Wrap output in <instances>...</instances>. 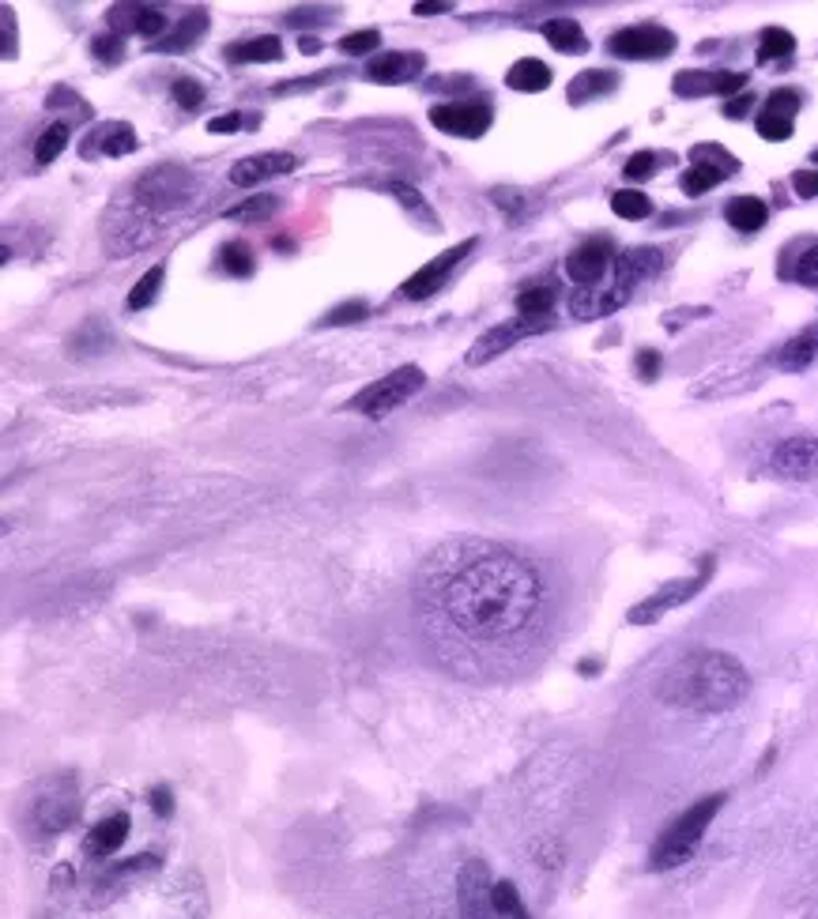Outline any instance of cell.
<instances>
[{"label":"cell","mask_w":818,"mask_h":919,"mask_svg":"<svg viewBox=\"0 0 818 919\" xmlns=\"http://www.w3.org/2000/svg\"><path fill=\"white\" fill-rule=\"evenodd\" d=\"M815 358H818V332L815 328H807V332L792 335L784 347H777L773 366L784 369V373H799V369H807Z\"/></svg>","instance_id":"cell-22"},{"label":"cell","mask_w":818,"mask_h":919,"mask_svg":"<svg viewBox=\"0 0 818 919\" xmlns=\"http://www.w3.org/2000/svg\"><path fill=\"white\" fill-rule=\"evenodd\" d=\"M657 155L652 151H637V155H630L626 159V167H623V174L630 177V182H645V177H652L657 174Z\"/></svg>","instance_id":"cell-46"},{"label":"cell","mask_w":818,"mask_h":919,"mask_svg":"<svg viewBox=\"0 0 818 919\" xmlns=\"http://www.w3.org/2000/svg\"><path fill=\"white\" fill-rule=\"evenodd\" d=\"M724 182V174H717V170H709V167H691L683 174V193L686 196H701V193H709L713 185H721Z\"/></svg>","instance_id":"cell-41"},{"label":"cell","mask_w":818,"mask_h":919,"mask_svg":"<svg viewBox=\"0 0 818 919\" xmlns=\"http://www.w3.org/2000/svg\"><path fill=\"white\" fill-rule=\"evenodd\" d=\"M724 799H728L724 792H713V795H706V799L694 802V807H686L683 814L657 836V844H652V851H649V871H675V867H683L686 859L698 851V844L706 841V829L713 825L717 814H721Z\"/></svg>","instance_id":"cell-3"},{"label":"cell","mask_w":818,"mask_h":919,"mask_svg":"<svg viewBox=\"0 0 818 919\" xmlns=\"http://www.w3.org/2000/svg\"><path fill=\"white\" fill-rule=\"evenodd\" d=\"M147 802H151V810H155L159 818H170V814H174V792H170L167 784H155L151 795H147Z\"/></svg>","instance_id":"cell-51"},{"label":"cell","mask_w":818,"mask_h":919,"mask_svg":"<svg viewBox=\"0 0 818 919\" xmlns=\"http://www.w3.org/2000/svg\"><path fill=\"white\" fill-rule=\"evenodd\" d=\"M792 188H796L804 200L818 196V170H796V174H792Z\"/></svg>","instance_id":"cell-53"},{"label":"cell","mask_w":818,"mask_h":919,"mask_svg":"<svg viewBox=\"0 0 818 919\" xmlns=\"http://www.w3.org/2000/svg\"><path fill=\"white\" fill-rule=\"evenodd\" d=\"M162 275H167V268L162 265H151L147 272L136 279V286L129 291V309H147L155 298H159V286H162Z\"/></svg>","instance_id":"cell-35"},{"label":"cell","mask_w":818,"mask_h":919,"mask_svg":"<svg viewBox=\"0 0 818 919\" xmlns=\"http://www.w3.org/2000/svg\"><path fill=\"white\" fill-rule=\"evenodd\" d=\"M724 219H728V226H735L740 234H755V230L766 226L770 208H766V200H758V196H735V200L724 208Z\"/></svg>","instance_id":"cell-25"},{"label":"cell","mask_w":818,"mask_h":919,"mask_svg":"<svg viewBox=\"0 0 818 919\" xmlns=\"http://www.w3.org/2000/svg\"><path fill=\"white\" fill-rule=\"evenodd\" d=\"M664 268V253L652 249V245H637V249H626L615 257V279L611 283L619 286L623 294H634V286L642 279H652Z\"/></svg>","instance_id":"cell-17"},{"label":"cell","mask_w":818,"mask_h":919,"mask_svg":"<svg viewBox=\"0 0 818 919\" xmlns=\"http://www.w3.org/2000/svg\"><path fill=\"white\" fill-rule=\"evenodd\" d=\"M129 814H110V818H102L95 829H87V836H84V851L91 859H110L113 851L125 844V836H129Z\"/></svg>","instance_id":"cell-21"},{"label":"cell","mask_w":818,"mask_h":919,"mask_svg":"<svg viewBox=\"0 0 818 919\" xmlns=\"http://www.w3.org/2000/svg\"><path fill=\"white\" fill-rule=\"evenodd\" d=\"M792 279H796V283H804V286H818V242L796 260V268H792Z\"/></svg>","instance_id":"cell-48"},{"label":"cell","mask_w":818,"mask_h":919,"mask_svg":"<svg viewBox=\"0 0 818 919\" xmlns=\"http://www.w3.org/2000/svg\"><path fill=\"white\" fill-rule=\"evenodd\" d=\"M419 603L445 641L476 652L521 645L544 622L547 588L528 557L487 539H445L419 569Z\"/></svg>","instance_id":"cell-1"},{"label":"cell","mask_w":818,"mask_h":919,"mask_svg":"<svg viewBox=\"0 0 818 919\" xmlns=\"http://www.w3.org/2000/svg\"><path fill=\"white\" fill-rule=\"evenodd\" d=\"M386 193L396 196V200L404 204V208L412 211V216L419 219V223L427 226V230L438 226V216H434V208H430V204L419 196V188H412V185H404V182H389V185H386Z\"/></svg>","instance_id":"cell-31"},{"label":"cell","mask_w":818,"mask_h":919,"mask_svg":"<svg viewBox=\"0 0 818 919\" xmlns=\"http://www.w3.org/2000/svg\"><path fill=\"white\" fill-rule=\"evenodd\" d=\"M554 328V317H513V321H502L476 340V347L468 351V366H487L490 358H498L502 351H510L513 343L532 340V335H544Z\"/></svg>","instance_id":"cell-9"},{"label":"cell","mask_w":818,"mask_h":919,"mask_svg":"<svg viewBox=\"0 0 818 919\" xmlns=\"http://www.w3.org/2000/svg\"><path fill=\"white\" fill-rule=\"evenodd\" d=\"M600 667H603V660H596V655H585V660L577 663L581 675H596V671H600Z\"/></svg>","instance_id":"cell-61"},{"label":"cell","mask_w":818,"mask_h":919,"mask_svg":"<svg viewBox=\"0 0 818 919\" xmlns=\"http://www.w3.org/2000/svg\"><path fill=\"white\" fill-rule=\"evenodd\" d=\"M317 20H321V15H317L314 8H294V12L288 15L291 27H302V23H317Z\"/></svg>","instance_id":"cell-60"},{"label":"cell","mask_w":818,"mask_h":919,"mask_svg":"<svg viewBox=\"0 0 818 919\" xmlns=\"http://www.w3.org/2000/svg\"><path fill=\"white\" fill-rule=\"evenodd\" d=\"M69 147V125L64 121H57V125H49L42 136H38V144H35V162L38 167H49V162L57 159V155Z\"/></svg>","instance_id":"cell-37"},{"label":"cell","mask_w":818,"mask_h":919,"mask_svg":"<svg viewBox=\"0 0 818 919\" xmlns=\"http://www.w3.org/2000/svg\"><path fill=\"white\" fill-rule=\"evenodd\" d=\"M476 249V237H464V242H456L453 249H445L441 257H434L430 265H423L419 272H412L404 279V298H415V302H423V298H430L434 291H441V283L449 279V272H453L456 265H461L468 253Z\"/></svg>","instance_id":"cell-12"},{"label":"cell","mask_w":818,"mask_h":919,"mask_svg":"<svg viewBox=\"0 0 818 919\" xmlns=\"http://www.w3.org/2000/svg\"><path fill=\"white\" fill-rule=\"evenodd\" d=\"M370 314V309H366V302L363 298H355V302H343V306H337L332 309L329 317H325V324H351V321H363V317Z\"/></svg>","instance_id":"cell-50"},{"label":"cell","mask_w":818,"mask_h":919,"mask_svg":"<svg viewBox=\"0 0 818 919\" xmlns=\"http://www.w3.org/2000/svg\"><path fill=\"white\" fill-rule=\"evenodd\" d=\"M239 125H242L239 113H219V118L208 121V133H234Z\"/></svg>","instance_id":"cell-56"},{"label":"cell","mask_w":818,"mask_h":919,"mask_svg":"<svg viewBox=\"0 0 818 919\" xmlns=\"http://www.w3.org/2000/svg\"><path fill=\"white\" fill-rule=\"evenodd\" d=\"M196 193V177L185 167H155L151 174H144L136 182V204L151 211L182 208Z\"/></svg>","instance_id":"cell-7"},{"label":"cell","mask_w":818,"mask_h":919,"mask_svg":"<svg viewBox=\"0 0 818 919\" xmlns=\"http://www.w3.org/2000/svg\"><path fill=\"white\" fill-rule=\"evenodd\" d=\"M747 87L743 72H679L672 79V91L679 98H706V95H732Z\"/></svg>","instance_id":"cell-15"},{"label":"cell","mask_w":818,"mask_h":919,"mask_svg":"<svg viewBox=\"0 0 818 919\" xmlns=\"http://www.w3.org/2000/svg\"><path fill=\"white\" fill-rule=\"evenodd\" d=\"M91 53L102 64H121V61H125V38L113 35V30H110V35H98L95 42H91Z\"/></svg>","instance_id":"cell-44"},{"label":"cell","mask_w":818,"mask_h":919,"mask_svg":"<svg viewBox=\"0 0 818 919\" xmlns=\"http://www.w3.org/2000/svg\"><path fill=\"white\" fill-rule=\"evenodd\" d=\"M415 15H441V12H453V4H445V0H423V4L412 8Z\"/></svg>","instance_id":"cell-58"},{"label":"cell","mask_w":818,"mask_h":919,"mask_svg":"<svg viewBox=\"0 0 818 919\" xmlns=\"http://www.w3.org/2000/svg\"><path fill=\"white\" fill-rule=\"evenodd\" d=\"M804 106V95L796 87H777V91L766 98V113H781V118H796V110Z\"/></svg>","instance_id":"cell-42"},{"label":"cell","mask_w":818,"mask_h":919,"mask_svg":"<svg viewBox=\"0 0 818 919\" xmlns=\"http://www.w3.org/2000/svg\"><path fill=\"white\" fill-rule=\"evenodd\" d=\"M223 268L231 275H239V279H249L253 272H257V257H253V249L245 242H231V245H223Z\"/></svg>","instance_id":"cell-39"},{"label":"cell","mask_w":818,"mask_h":919,"mask_svg":"<svg viewBox=\"0 0 818 919\" xmlns=\"http://www.w3.org/2000/svg\"><path fill=\"white\" fill-rule=\"evenodd\" d=\"M204 30H208V12H185L182 20H178V27H170L167 38L155 42V49H159V53H185Z\"/></svg>","instance_id":"cell-24"},{"label":"cell","mask_w":818,"mask_h":919,"mask_svg":"<svg viewBox=\"0 0 818 919\" xmlns=\"http://www.w3.org/2000/svg\"><path fill=\"white\" fill-rule=\"evenodd\" d=\"M505 84L521 95H539L551 87V69H547L544 61H536V57H521V61H513L510 72H505Z\"/></svg>","instance_id":"cell-23"},{"label":"cell","mask_w":818,"mask_h":919,"mask_svg":"<svg viewBox=\"0 0 818 919\" xmlns=\"http://www.w3.org/2000/svg\"><path fill=\"white\" fill-rule=\"evenodd\" d=\"M544 38L551 42L559 53H570V57H581L588 49V38L585 30H581L577 20H570V15H559V20H547L544 23Z\"/></svg>","instance_id":"cell-27"},{"label":"cell","mask_w":818,"mask_h":919,"mask_svg":"<svg viewBox=\"0 0 818 919\" xmlns=\"http://www.w3.org/2000/svg\"><path fill=\"white\" fill-rule=\"evenodd\" d=\"M691 162H694V167L717 170V174H724V177H732L735 170H740V159H735V155H728L721 144H698L691 151Z\"/></svg>","instance_id":"cell-32"},{"label":"cell","mask_w":818,"mask_h":919,"mask_svg":"<svg viewBox=\"0 0 818 919\" xmlns=\"http://www.w3.org/2000/svg\"><path fill=\"white\" fill-rule=\"evenodd\" d=\"M811 162H815V167H818V147H815V151H811Z\"/></svg>","instance_id":"cell-63"},{"label":"cell","mask_w":818,"mask_h":919,"mask_svg":"<svg viewBox=\"0 0 818 919\" xmlns=\"http://www.w3.org/2000/svg\"><path fill=\"white\" fill-rule=\"evenodd\" d=\"M755 128H758V136H762V139H773V144H781V139L792 136V121L781 118V113H766V110L758 113Z\"/></svg>","instance_id":"cell-45"},{"label":"cell","mask_w":818,"mask_h":919,"mask_svg":"<svg viewBox=\"0 0 818 919\" xmlns=\"http://www.w3.org/2000/svg\"><path fill=\"white\" fill-rule=\"evenodd\" d=\"M608 49L623 61H660L675 53V35L660 23H637L608 38Z\"/></svg>","instance_id":"cell-10"},{"label":"cell","mask_w":818,"mask_h":919,"mask_svg":"<svg viewBox=\"0 0 818 919\" xmlns=\"http://www.w3.org/2000/svg\"><path fill=\"white\" fill-rule=\"evenodd\" d=\"M294 170H298V155H291V151H260V155H249V159L234 162V167H231V185L253 188V185H260V182H272V177L294 174Z\"/></svg>","instance_id":"cell-13"},{"label":"cell","mask_w":818,"mask_h":919,"mask_svg":"<svg viewBox=\"0 0 818 919\" xmlns=\"http://www.w3.org/2000/svg\"><path fill=\"white\" fill-rule=\"evenodd\" d=\"M337 76H343L340 69L332 72H321V76H309V79H288V84H276V95H298V91H317V87L332 84Z\"/></svg>","instance_id":"cell-47"},{"label":"cell","mask_w":818,"mask_h":919,"mask_svg":"<svg viewBox=\"0 0 818 919\" xmlns=\"http://www.w3.org/2000/svg\"><path fill=\"white\" fill-rule=\"evenodd\" d=\"M611 211H615L619 219H649L652 200L645 193H637V188H619V193L611 196Z\"/></svg>","instance_id":"cell-36"},{"label":"cell","mask_w":818,"mask_h":919,"mask_svg":"<svg viewBox=\"0 0 818 919\" xmlns=\"http://www.w3.org/2000/svg\"><path fill=\"white\" fill-rule=\"evenodd\" d=\"M298 49H302V53H317V49H321V42H317L314 35H306V38L298 42Z\"/></svg>","instance_id":"cell-62"},{"label":"cell","mask_w":818,"mask_h":919,"mask_svg":"<svg viewBox=\"0 0 818 919\" xmlns=\"http://www.w3.org/2000/svg\"><path fill=\"white\" fill-rule=\"evenodd\" d=\"M713 569H717V557L706 554L694 577H675V580H668V585H660L652 596H645L642 603L630 606V614H626L630 626H652V622H660L664 614H672L683 603H691V599L713 580Z\"/></svg>","instance_id":"cell-4"},{"label":"cell","mask_w":818,"mask_h":919,"mask_svg":"<svg viewBox=\"0 0 818 919\" xmlns=\"http://www.w3.org/2000/svg\"><path fill=\"white\" fill-rule=\"evenodd\" d=\"M423 384H427V373H423L419 366H400V369H392L389 377H381V381L366 384L358 396H351L347 412L381 418V415L396 412V407H404L415 392H423Z\"/></svg>","instance_id":"cell-5"},{"label":"cell","mask_w":818,"mask_h":919,"mask_svg":"<svg viewBox=\"0 0 818 919\" xmlns=\"http://www.w3.org/2000/svg\"><path fill=\"white\" fill-rule=\"evenodd\" d=\"M615 87H619V76H615V72H608V69H588V72H581V76H574V84H570L566 98H570L574 106H581V102H593V98L611 95Z\"/></svg>","instance_id":"cell-28"},{"label":"cell","mask_w":818,"mask_h":919,"mask_svg":"<svg viewBox=\"0 0 818 919\" xmlns=\"http://www.w3.org/2000/svg\"><path fill=\"white\" fill-rule=\"evenodd\" d=\"M227 61H231V64H272V61H283V42L276 35L249 38V42L227 46Z\"/></svg>","instance_id":"cell-26"},{"label":"cell","mask_w":818,"mask_h":919,"mask_svg":"<svg viewBox=\"0 0 818 919\" xmlns=\"http://www.w3.org/2000/svg\"><path fill=\"white\" fill-rule=\"evenodd\" d=\"M554 302H559V286L554 283H528L517 294V314L521 317H551Z\"/></svg>","instance_id":"cell-29"},{"label":"cell","mask_w":818,"mask_h":919,"mask_svg":"<svg viewBox=\"0 0 818 919\" xmlns=\"http://www.w3.org/2000/svg\"><path fill=\"white\" fill-rule=\"evenodd\" d=\"M162 30H167V15H162V8L136 4V35H144V38H167Z\"/></svg>","instance_id":"cell-40"},{"label":"cell","mask_w":818,"mask_h":919,"mask_svg":"<svg viewBox=\"0 0 818 919\" xmlns=\"http://www.w3.org/2000/svg\"><path fill=\"white\" fill-rule=\"evenodd\" d=\"M637 377L642 381H652V377L660 373V351H652V347H645V351H637Z\"/></svg>","instance_id":"cell-52"},{"label":"cell","mask_w":818,"mask_h":919,"mask_svg":"<svg viewBox=\"0 0 818 919\" xmlns=\"http://www.w3.org/2000/svg\"><path fill=\"white\" fill-rule=\"evenodd\" d=\"M423 64H427L423 53H381L366 64V76H370L374 84H407V79L419 76Z\"/></svg>","instance_id":"cell-20"},{"label":"cell","mask_w":818,"mask_h":919,"mask_svg":"<svg viewBox=\"0 0 818 919\" xmlns=\"http://www.w3.org/2000/svg\"><path fill=\"white\" fill-rule=\"evenodd\" d=\"M276 211H280V196H249L245 204L227 208L223 216L231 219V223H268Z\"/></svg>","instance_id":"cell-30"},{"label":"cell","mask_w":818,"mask_h":919,"mask_svg":"<svg viewBox=\"0 0 818 919\" xmlns=\"http://www.w3.org/2000/svg\"><path fill=\"white\" fill-rule=\"evenodd\" d=\"M495 912L502 916V919H532V912L525 908V900H521V890L510 882V878L495 882Z\"/></svg>","instance_id":"cell-33"},{"label":"cell","mask_w":818,"mask_h":919,"mask_svg":"<svg viewBox=\"0 0 818 919\" xmlns=\"http://www.w3.org/2000/svg\"><path fill=\"white\" fill-rule=\"evenodd\" d=\"M773 471L781 479H815L818 475V438H789L773 449Z\"/></svg>","instance_id":"cell-14"},{"label":"cell","mask_w":818,"mask_h":919,"mask_svg":"<svg viewBox=\"0 0 818 919\" xmlns=\"http://www.w3.org/2000/svg\"><path fill=\"white\" fill-rule=\"evenodd\" d=\"M611 257H615V253H611L608 237H593V242L577 245V249L566 257V275L574 279L577 286H596L603 279V272H608Z\"/></svg>","instance_id":"cell-16"},{"label":"cell","mask_w":818,"mask_h":919,"mask_svg":"<svg viewBox=\"0 0 818 919\" xmlns=\"http://www.w3.org/2000/svg\"><path fill=\"white\" fill-rule=\"evenodd\" d=\"M630 302V294L619 291L615 283L611 286H581V291L570 298V314L577 321H593V317H611L615 309H623Z\"/></svg>","instance_id":"cell-18"},{"label":"cell","mask_w":818,"mask_h":919,"mask_svg":"<svg viewBox=\"0 0 818 919\" xmlns=\"http://www.w3.org/2000/svg\"><path fill=\"white\" fill-rule=\"evenodd\" d=\"M136 128L129 125V121H110V125H98L91 139L84 144V155L87 159H95V155H106V159H121V155H133L136 151Z\"/></svg>","instance_id":"cell-19"},{"label":"cell","mask_w":818,"mask_h":919,"mask_svg":"<svg viewBox=\"0 0 818 919\" xmlns=\"http://www.w3.org/2000/svg\"><path fill=\"white\" fill-rule=\"evenodd\" d=\"M430 91H468L472 87V79L468 76H461V79H438V84H427Z\"/></svg>","instance_id":"cell-59"},{"label":"cell","mask_w":818,"mask_h":919,"mask_svg":"<svg viewBox=\"0 0 818 919\" xmlns=\"http://www.w3.org/2000/svg\"><path fill=\"white\" fill-rule=\"evenodd\" d=\"M660 701L686 712H728L750 694V675L732 652L698 648L660 678Z\"/></svg>","instance_id":"cell-2"},{"label":"cell","mask_w":818,"mask_h":919,"mask_svg":"<svg viewBox=\"0 0 818 919\" xmlns=\"http://www.w3.org/2000/svg\"><path fill=\"white\" fill-rule=\"evenodd\" d=\"M170 91H174L178 106H185V110H196V106L204 102V87L196 84V79H190V76L174 79V87H170Z\"/></svg>","instance_id":"cell-49"},{"label":"cell","mask_w":818,"mask_h":919,"mask_svg":"<svg viewBox=\"0 0 818 919\" xmlns=\"http://www.w3.org/2000/svg\"><path fill=\"white\" fill-rule=\"evenodd\" d=\"M490 121H495V113H490V106L483 98H461V102L430 106V125L461 139H479L490 128Z\"/></svg>","instance_id":"cell-11"},{"label":"cell","mask_w":818,"mask_h":919,"mask_svg":"<svg viewBox=\"0 0 818 919\" xmlns=\"http://www.w3.org/2000/svg\"><path fill=\"white\" fill-rule=\"evenodd\" d=\"M0 23H4V57H15V15L12 8H0Z\"/></svg>","instance_id":"cell-55"},{"label":"cell","mask_w":818,"mask_h":919,"mask_svg":"<svg viewBox=\"0 0 818 919\" xmlns=\"http://www.w3.org/2000/svg\"><path fill=\"white\" fill-rule=\"evenodd\" d=\"M755 106V98L750 95H735V98H728V106H724V118H743V113Z\"/></svg>","instance_id":"cell-57"},{"label":"cell","mask_w":818,"mask_h":919,"mask_svg":"<svg viewBox=\"0 0 818 919\" xmlns=\"http://www.w3.org/2000/svg\"><path fill=\"white\" fill-rule=\"evenodd\" d=\"M490 196H495V204H498V208H505V211H521L528 204L525 193H517V188H495Z\"/></svg>","instance_id":"cell-54"},{"label":"cell","mask_w":818,"mask_h":919,"mask_svg":"<svg viewBox=\"0 0 818 919\" xmlns=\"http://www.w3.org/2000/svg\"><path fill=\"white\" fill-rule=\"evenodd\" d=\"M792 49H796V38H792V30L784 27H766L762 38H758V61H777V57H789Z\"/></svg>","instance_id":"cell-38"},{"label":"cell","mask_w":818,"mask_h":919,"mask_svg":"<svg viewBox=\"0 0 818 919\" xmlns=\"http://www.w3.org/2000/svg\"><path fill=\"white\" fill-rule=\"evenodd\" d=\"M456 916L461 919H502L495 912V878L483 859H464L456 871Z\"/></svg>","instance_id":"cell-8"},{"label":"cell","mask_w":818,"mask_h":919,"mask_svg":"<svg viewBox=\"0 0 818 919\" xmlns=\"http://www.w3.org/2000/svg\"><path fill=\"white\" fill-rule=\"evenodd\" d=\"M378 46H381V30H374V27L355 30V35H343L340 38V49L347 57H363V53H370V49H378Z\"/></svg>","instance_id":"cell-43"},{"label":"cell","mask_w":818,"mask_h":919,"mask_svg":"<svg viewBox=\"0 0 818 919\" xmlns=\"http://www.w3.org/2000/svg\"><path fill=\"white\" fill-rule=\"evenodd\" d=\"M76 818H80L76 776L61 773V776H53V781L46 784L42 795H35L27 822H30V829H35L38 836H57V833H64V829L76 825Z\"/></svg>","instance_id":"cell-6"},{"label":"cell","mask_w":818,"mask_h":919,"mask_svg":"<svg viewBox=\"0 0 818 919\" xmlns=\"http://www.w3.org/2000/svg\"><path fill=\"white\" fill-rule=\"evenodd\" d=\"M162 867V859L155 856V851H144V856H133V859H121V863H113L110 871L102 874V882H121V878H144V874H155Z\"/></svg>","instance_id":"cell-34"}]
</instances>
